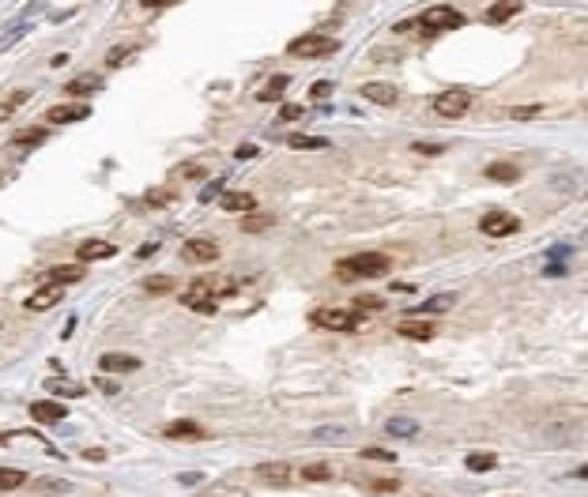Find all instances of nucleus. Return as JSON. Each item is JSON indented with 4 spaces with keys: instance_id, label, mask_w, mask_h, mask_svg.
Segmentation results:
<instances>
[{
    "instance_id": "1",
    "label": "nucleus",
    "mask_w": 588,
    "mask_h": 497,
    "mask_svg": "<svg viewBox=\"0 0 588 497\" xmlns=\"http://www.w3.org/2000/svg\"><path fill=\"white\" fill-rule=\"evenodd\" d=\"M392 260L385 252H355V257H343L336 260V279L351 283V279H381V275H388Z\"/></svg>"
},
{
    "instance_id": "2",
    "label": "nucleus",
    "mask_w": 588,
    "mask_h": 497,
    "mask_svg": "<svg viewBox=\"0 0 588 497\" xmlns=\"http://www.w3.org/2000/svg\"><path fill=\"white\" fill-rule=\"evenodd\" d=\"M411 27H422V30H453V27H464V16L449 4H434L427 8L419 19H404L396 30H411Z\"/></svg>"
},
{
    "instance_id": "3",
    "label": "nucleus",
    "mask_w": 588,
    "mask_h": 497,
    "mask_svg": "<svg viewBox=\"0 0 588 497\" xmlns=\"http://www.w3.org/2000/svg\"><path fill=\"white\" fill-rule=\"evenodd\" d=\"M310 324L329 328V331H355V328H362V313L358 309H317L310 317Z\"/></svg>"
},
{
    "instance_id": "4",
    "label": "nucleus",
    "mask_w": 588,
    "mask_h": 497,
    "mask_svg": "<svg viewBox=\"0 0 588 497\" xmlns=\"http://www.w3.org/2000/svg\"><path fill=\"white\" fill-rule=\"evenodd\" d=\"M340 49V42L336 38H324V35H302V38H294L290 46H287V53L290 57H329V53H336Z\"/></svg>"
},
{
    "instance_id": "5",
    "label": "nucleus",
    "mask_w": 588,
    "mask_h": 497,
    "mask_svg": "<svg viewBox=\"0 0 588 497\" xmlns=\"http://www.w3.org/2000/svg\"><path fill=\"white\" fill-rule=\"evenodd\" d=\"M467 109H472V91L467 87H453V91H441L438 98H434V113H441V117H464Z\"/></svg>"
},
{
    "instance_id": "6",
    "label": "nucleus",
    "mask_w": 588,
    "mask_h": 497,
    "mask_svg": "<svg viewBox=\"0 0 588 497\" xmlns=\"http://www.w3.org/2000/svg\"><path fill=\"white\" fill-rule=\"evenodd\" d=\"M517 230H520V219L509 211H486L479 219V234H486V238H509Z\"/></svg>"
},
{
    "instance_id": "7",
    "label": "nucleus",
    "mask_w": 588,
    "mask_h": 497,
    "mask_svg": "<svg viewBox=\"0 0 588 497\" xmlns=\"http://www.w3.org/2000/svg\"><path fill=\"white\" fill-rule=\"evenodd\" d=\"M181 257H185V264H212L215 257H219V245L208 241V238H192V241L181 245Z\"/></svg>"
},
{
    "instance_id": "8",
    "label": "nucleus",
    "mask_w": 588,
    "mask_h": 497,
    "mask_svg": "<svg viewBox=\"0 0 588 497\" xmlns=\"http://www.w3.org/2000/svg\"><path fill=\"white\" fill-rule=\"evenodd\" d=\"M53 125H75V121H87L91 117V106L87 102H68V106H53L46 113Z\"/></svg>"
},
{
    "instance_id": "9",
    "label": "nucleus",
    "mask_w": 588,
    "mask_h": 497,
    "mask_svg": "<svg viewBox=\"0 0 588 497\" xmlns=\"http://www.w3.org/2000/svg\"><path fill=\"white\" fill-rule=\"evenodd\" d=\"M64 403H57V400H38V403H30V418L35 422H42V426H53V422H64Z\"/></svg>"
},
{
    "instance_id": "10",
    "label": "nucleus",
    "mask_w": 588,
    "mask_h": 497,
    "mask_svg": "<svg viewBox=\"0 0 588 497\" xmlns=\"http://www.w3.org/2000/svg\"><path fill=\"white\" fill-rule=\"evenodd\" d=\"M189 294H192V297H204V294L223 297V294H234V283H231V279H219V275H208V279H196V283L189 286Z\"/></svg>"
},
{
    "instance_id": "11",
    "label": "nucleus",
    "mask_w": 588,
    "mask_h": 497,
    "mask_svg": "<svg viewBox=\"0 0 588 497\" xmlns=\"http://www.w3.org/2000/svg\"><path fill=\"white\" fill-rule=\"evenodd\" d=\"M61 302H64L61 286H42V290H35V294L27 297V309H30V313H46V309L61 305Z\"/></svg>"
},
{
    "instance_id": "12",
    "label": "nucleus",
    "mask_w": 588,
    "mask_h": 497,
    "mask_svg": "<svg viewBox=\"0 0 588 497\" xmlns=\"http://www.w3.org/2000/svg\"><path fill=\"white\" fill-rule=\"evenodd\" d=\"M114 241H102V238H91V241H83L80 245V252H75V257H80V264H94V260H106V257H114Z\"/></svg>"
},
{
    "instance_id": "13",
    "label": "nucleus",
    "mask_w": 588,
    "mask_h": 497,
    "mask_svg": "<svg viewBox=\"0 0 588 497\" xmlns=\"http://www.w3.org/2000/svg\"><path fill=\"white\" fill-rule=\"evenodd\" d=\"M396 331L404 339H415V343H427V339L438 336V328L434 324H422V320H404V324H396Z\"/></svg>"
},
{
    "instance_id": "14",
    "label": "nucleus",
    "mask_w": 588,
    "mask_h": 497,
    "mask_svg": "<svg viewBox=\"0 0 588 497\" xmlns=\"http://www.w3.org/2000/svg\"><path fill=\"white\" fill-rule=\"evenodd\" d=\"M362 98H369V102H377V106H392L400 94H396L392 83H362Z\"/></svg>"
},
{
    "instance_id": "15",
    "label": "nucleus",
    "mask_w": 588,
    "mask_h": 497,
    "mask_svg": "<svg viewBox=\"0 0 588 497\" xmlns=\"http://www.w3.org/2000/svg\"><path fill=\"white\" fill-rule=\"evenodd\" d=\"M83 279V264H68V268H53L46 275V286H68Z\"/></svg>"
},
{
    "instance_id": "16",
    "label": "nucleus",
    "mask_w": 588,
    "mask_h": 497,
    "mask_svg": "<svg viewBox=\"0 0 588 497\" xmlns=\"http://www.w3.org/2000/svg\"><path fill=\"white\" fill-rule=\"evenodd\" d=\"M287 87H290V75H271V80H268V87H260V91H257V98H260V102H279V98L283 94H287Z\"/></svg>"
},
{
    "instance_id": "17",
    "label": "nucleus",
    "mask_w": 588,
    "mask_h": 497,
    "mask_svg": "<svg viewBox=\"0 0 588 497\" xmlns=\"http://www.w3.org/2000/svg\"><path fill=\"white\" fill-rule=\"evenodd\" d=\"M102 369L106 373H136L140 358H133V355H102Z\"/></svg>"
},
{
    "instance_id": "18",
    "label": "nucleus",
    "mask_w": 588,
    "mask_h": 497,
    "mask_svg": "<svg viewBox=\"0 0 588 497\" xmlns=\"http://www.w3.org/2000/svg\"><path fill=\"white\" fill-rule=\"evenodd\" d=\"M486 178L498 181V185H517L520 181V170H517V166H509V162H490L486 166Z\"/></svg>"
},
{
    "instance_id": "19",
    "label": "nucleus",
    "mask_w": 588,
    "mask_h": 497,
    "mask_svg": "<svg viewBox=\"0 0 588 497\" xmlns=\"http://www.w3.org/2000/svg\"><path fill=\"white\" fill-rule=\"evenodd\" d=\"M290 474H294V471L287 467V463H260V467H257V479H260V482H271V486L287 482Z\"/></svg>"
},
{
    "instance_id": "20",
    "label": "nucleus",
    "mask_w": 588,
    "mask_h": 497,
    "mask_svg": "<svg viewBox=\"0 0 588 497\" xmlns=\"http://www.w3.org/2000/svg\"><path fill=\"white\" fill-rule=\"evenodd\" d=\"M385 434L388 437H415L419 434V422H415V418H388Z\"/></svg>"
},
{
    "instance_id": "21",
    "label": "nucleus",
    "mask_w": 588,
    "mask_h": 497,
    "mask_svg": "<svg viewBox=\"0 0 588 497\" xmlns=\"http://www.w3.org/2000/svg\"><path fill=\"white\" fill-rule=\"evenodd\" d=\"M253 207H257V200H253V196H249V192H226L223 196V211H253Z\"/></svg>"
},
{
    "instance_id": "22",
    "label": "nucleus",
    "mask_w": 588,
    "mask_h": 497,
    "mask_svg": "<svg viewBox=\"0 0 588 497\" xmlns=\"http://www.w3.org/2000/svg\"><path fill=\"white\" fill-rule=\"evenodd\" d=\"M313 441H336V445H347V441H351V429H343V426H321V429H313Z\"/></svg>"
},
{
    "instance_id": "23",
    "label": "nucleus",
    "mask_w": 588,
    "mask_h": 497,
    "mask_svg": "<svg viewBox=\"0 0 588 497\" xmlns=\"http://www.w3.org/2000/svg\"><path fill=\"white\" fill-rule=\"evenodd\" d=\"M517 12H520L517 0H509V4H490L486 8V19H490V23H506V19H513Z\"/></svg>"
},
{
    "instance_id": "24",
    "label": "nucleus",
    "mask_w": 588,
    "mask_h": 497,
    "mask_svg": "<svg viewBox=\"0 0 588 497\" xmlns=\"http://www.w3.org/2000/svg\"><path fill=\"white\" fill-rule=\"evenodd\" d=\"M453 302H456V294H438V297H427L415 313H445V309H453Z\"/></svg>"
},
{
    "instance_id": "25",
    "label": "nucleus",
    "mask_w": 588,
    "mask_h": 497,
    "mask_svg": "<svg viewBox=\"0 0 588 497\" xmlns=\"http://www.w3.org/2000/svg\"><path fill=\"white\" fill-rule=\"evenodd\" d=\"M287 147H294V151H321V147H329V140L324 136H290Z\"/></svg>"
},
{
    "instance_id": "26",
    "label": "nucleus",
    "mask_w": 588,
    "mask_h": 497,
    "mask_svg": "<svg viewBox=\"0 0 588 497\" xmlns=\"http://www.w3.org/2000/svg\"><path fill=\"white\" fill-rule=\"evenodd\" d=\"M144 294H173V279H170V275H147V279H144Z\"/></svg>"
},
{
    "instance_id": "27",
    "label": "nucleus",
    "mask_w": 588,
    "mask_h": 497,
    "mask_svg": "<svg viewBox=\"0 0 588 497\" xmlns=\"http://www.w3.org/2000/svg\"><path fill=\"white\" fill-rule=\"evenodd\" d=\"M162 434H166V437H192L196 441V437H204V429L196 426V422H170Z\"/></svg>"
},
{
    "instance_id": "28",
    "label": "nucleus",
    "mask_w": 588,
    "mask_h": 497,
    "mask_svg": "<svg viewBox=\"0 0 588 497\" xmlns=\"http://www.w3.org/2000/svg\"><path fill=\"white\" fill-rule=\"evenodd\" d=\"M98 87H102V83H98L94 75H80V80L68 83V94H72V98H83V94H94Z\"/></svg>"
},
{
    "instance_id": "29",
    "label": "nucleus",
    "mask_w": 588,
    "mask_h": 497,
    "mask_svg": "<svg viewBox=\"0 0 588 497\" xmlns=\"http://www.w3.org/2000/svg\"><path fill=\"white\" fill-rule=\"evenodd\" d=\"M27 482V474L19 467H0V490H19Z\"/></svg>"
},
{
    "instance_id": "30",
    "label": "nucleus",
    "mask_w": 588,
    "mask_h": 497,
    "mask_svg": "<svg viewBox=\"0 0 588 497\" xmlns=\"http://www.w3.org/2000/svg\"><path fill=\"white\" fill-rule=\"evenodd\" d=\"M302 479H310V482H329V479H332V467H329V463H306V467H302Z\"/></svg>"
},
{
    "instance_id": "31",
    "label": "nucleus",
    "mask_w": 588,
    "mask_h": 497,
    "mask_svg": "<svg viewBox=\"0 0 588 497\" xmlns=\"http://www.w3.org/2000/svg\"><path fill=\"white\" fill-rule=\"evenodd\" d=\"M355 309H358V313H377V309H385V297H377V294H355Z\"/></svg>"
},
{
    "instance_id": "32",
    "label": "nucleus",
    "mask_w": 588,
    "mask_h": 497,
    "mask_svg": "<svg viewBox=\"0 0 588 497\" xmlns=\"http://www.w3.org/2000/svg\"><path fill=\"white\" fill-rule=\"evenodd\" d=\"M464 463H467V471H490L498 463V456H490V452H472Z\"/></svg>"
},
{
    "instance_id": "33",
    "label": "nucleus",
    "mask_w": 588,
    "mask_h": 497,
    "mask_svg": "<svg viewBox=\"0 0 588 497\" xmlns=\"http://www.w3.org/2000/svg\"><path fill=\"white\" fill-rule=\"evenodd\" d=\"M42 140H46V128H23L12 143H19V147H35V143H42Z\"/></svg>"
},
{
    "instance_id": "34",
    "label": "nucleus",
    "mask_w": 588,
    "mask_h": 497,
    "mask_svg": "<svg viewBox=\"0 0 588 497\" xmlns=\"http://www.w3.org/2000/svg\"><path fill=\"white\" fill-rule=\"evenodd\" d=\"M144 204L147 207H166V204H173V192L170 189H151V192H144Z\"/></svg>"
},
{
    "instance_id": "35",
    "label": "nucleus",
    "mask_w": 588,
    "mask_h": 497,
    "mask_svg": "<svg viewBox=\"0 0 588 497\" xmlns=\"http://www.w3.org/2000/svg\"><path fill=\"white\" fill-rule=\"evenodd\" d=\"M46 388L57 395H83V384H72V381H49Z\"/></svg>"
},
{
    "instance_id": "36",
    "label": "nucleus",
    "mask_w": 588,
    "mask_h": 497,
    "mask_svg": "<svg viewBox=\"0 0 588 497\" xmlns=\"http://www.w3.org/2000/svg\"><path fill=\"white\" fill-rule=\"evenodd\" d=\"M181 302L189 305V309H196V313H212V309H215L212 297H192V294H181Z\"/></svg>"
},
{
    "instance_id": "37",
    "label": "nucleus",
    "mask_w": 588,
    "mask_h": 497,
    "mask_svg": "<svg viewBox=\"0 0 588 497\" xmlns=\"http://www.w3.org/2000/svg\"><path fill=\"white\" fill-rule=\"evenodd\" d=\"M223 185H226V178H215L212 185H204V189H200V204H212L215 196L223 192Z\"/></svg>"
},
{
    "instance_id": "38",
    "label": "nucleus",
    "mask_w": 588,
    "mask_h": 497,
    "mask_svg": "<svg viewBox=\"0 0 588 497\" xmlns=\"http://www.w3.org/2000/svg\"><path fill=\"white\" fill-rule=\"evenodd\" d=\"M133 46H117V49H110V57H106V64H110V68H117V64H125L128 57H133Z\"/></svg>"
},
{
    "instance_id": "39",
    "label": "nucleus",
    "mask_w": 588,
    "mask_h": 497,
    "mask_svg": "<svg viewBox=\"0 0 588 497\" xmlns=\"http://www.w3.org/2000/svg\"><path fill=\"white\" fill-rule=\"evenodd\" d=\"M362 460H385V463H392V460H396V452H392V448H362Z\"/></svg>"
},
{
    "instance_id": "40",
    "label": "nucleus",
    "mask_w": 588,
    "mask_h": 497,
    "mask_svg": "<svg viewBox=\"0 0 588 497\" xmlns=\"http://www.w3.org/2000/svg\"><path fill=\"white\" fill-rule=\"evenodd\" d=\"M38 490H42V493H68V482H61V479H46V482H38Z\"/></svg>"
},
{
    "instance_id": "41",
    "label": "nucleus",
    "mask_w": 588,
    "mask_h": 497,
    "mask_svg": "<svg viewBox=\"0 0 588 497\" xmlns=\"http://www.w3.org/2000/svg\"><path fill=\"white\" fill-rule=\"evenodd\" d=\"M536 113H539V106H517V109H509V117H513V121H532Z\"/></svg>"
},
{
    "instance_id": "42",
    "label": "nucleus",
    "mask_w": 588,
    "mask_h": 497,
    "mask_svg": "<svg viewBox=\"0 0 588 497\" xmlns=\"http://www.w3.org/2000/svg\"><path fill=\"white\" fill-rule=\"evenodd\" d=\"M271 226V215H253V219H245V234H253V230H264Z\"/></svg>"
},
{
    "instance_id": "43",
    "label": "nucleus",
    "mask_w": 588,
    "mask_h": 497,
    "mask_svg": "<svg viewBox=\"0 0 588 497\" xmlns=\"http://www.w3.org/2000/svg\"><path fill=\"white\" fill-rule=\"evenodd\" d=\"M329 94H332V83L329 80H321V83L310 87V98H329Z\"/></svg>"
},
{
    "instance_id": "44",
    "label": "nucleus",
    "mask_w": 588,
    "mask_h": 497,
    "mask_svg": "<svg viewBox=\"0 0 588 497\" xmlns=\"http://www.w3.org/2000/svg\"><path fill=\"white\" fill-rule=\"evenodd\" d=\"M94 384H98V392H106V395H117V392H121V384H117V381H106V377H98Z\"/></svg>"
},
{
    "instance_id": "45",
    "label": "nucleus",
    "mask_w": 588,
    "mask_h": 497,
    "mask_svg": "<svg viewBox=\"0 0 588 497\" xmlns=\"http://www.w3.org/2000/svg\"><path fill=\"white\" fill-rule=\"evenodd\" d=\"M415 151H419V154H441L445 143H430V140H427V143H415Z\"/></svg>"
},
{
    "instance_id": "46",
    "label": "nucleus",
    "mask_w": 588,
    "mask_h": 497,
    "mask_svg": "<svg viewBox=\"0 0 588 497\" xmlns=\"http://www.w3.org/2000/svg\"><path fill=\"white\" fill-rule=\"evenodd\" d=\"M374 490L377 493H392V490H400V482L396 479H381V482H374Z\"/></svg>"
},
{
    "instance_id": "47",
    "label": "nucleus",
    "mask_w": 588,
    "mask_h": 497,
    "mask_svg": "<svg viewBox=\"0 0 588 497\" xmlns=\"http://www.w3.org/2000/svg\"><path fill=\"white\" fill-rule=\"evenodd\" d=\"M302 117V106H283V113H279V121H298Z\"/></svg>"
},
{
    "instance_id": "48",
    "label": "nucleus",
    "mask_w": 588,
    "mask_h": 497,
    "mask_svg": "<svg viewBox=\"0 0 588 497\" xmlns=\"http://www.w3.org/2000/svg\"><path fill=\"white\" fill-rule=\"evenodd\" d=\"M181 178H200V166H196V162H189V166H181Z\"/></svg>"
},
{
    "instance_id": "49",
    "label": "nucleus",
    "mask_w": 588,
    "mask_h": 497,
    "mask_svg": "<svg viewBox=\"0 0 588 497\" xmlns=\"http://www.w3.org/2000/svg\"><path fill=\"white\" fill-rule=\"evenodd\" d=\"M253 154H257V147H253V143H245V147H238V159H253Z\"/></svg>"
},
{
    "instance_id": "50",
    "label": "nucleus",
    "mask_w": 588,
    "mask_h": 497,
    "mask_svg": "<svg viewBox=\"0 0 588 497\" xmlns=\"http://www.w3.org/2000/svg\"><path fill=\"white\" fill-rule=\"evenodd\" d=\"M87 460H106V448H87Z\"/></svg>"
},
{
    "instance_id": "51",
    "label": "nucleus",
    "mask_w": 588,
    "mask_h": 497,
    "mask_svg": "<svg viewBox=\"0 0 588 497\" xmlns=\"http://www.w3.org/2000/svg\"><path fill=\"white\" fill-rule=\"evenodd\" d=\"M8 117H12V106H0V125H4Z\"/></svg>"
},
{
    "instance_id": "52",
    "label": "nucleus",
    "mask_w": 588,
    "mask_h": 497,
    "mask_svg": "<svg viewBox=\"0 0 588 497\" xmlns=\"http://www.w3.org/2000/svg\"><path fill=\"white\" fill-rule=\"evenodd\" d=\"M577 479H584V482H588V463H584V467H581V471H577Z\"/></svg>"
}]
</instances>
